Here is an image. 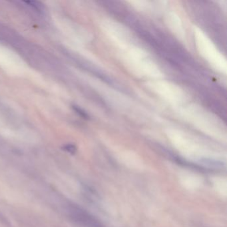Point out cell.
I'll return each instance as SVG.
<instances>
[{"label": "cell", "instance_id": "6da1fadb", "mask_svg": "<svg viewBox=\"0 0 227 227\" xmlns=\"http://www.w3.org/2000/svg\"><path fill=\"white\" fill-rule=\"evenodd\" d=\"M65 149H66V150H67L69 152H71L75 151V147L72 145H67L65 147Z\"/></svg>", "mask_w": 227, "mask_h": 227}]
</instances>
